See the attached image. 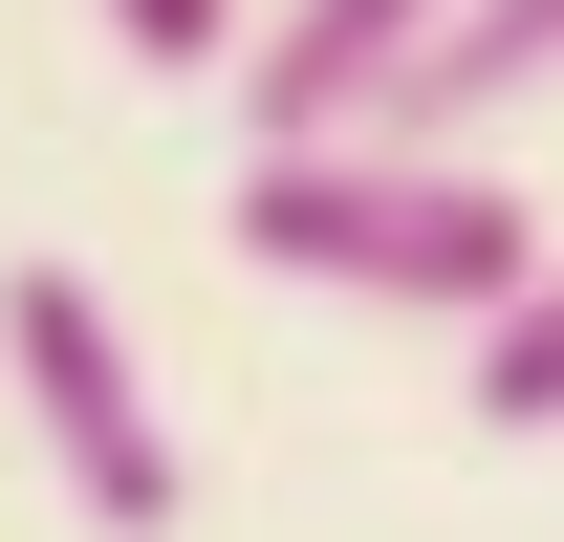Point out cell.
<instances>
[{"label": "cell", "mask_w": 564, "mask_h": 542, "mask_svg": "<svg viewBox=\"0 0 564 542\" xmlns=\"http://www.w3.org/2000/svg\"><path fill=\"white\" fill-rule=\"evenodd\" d=\"M217 239L261 282H326V304H391V326H456V347L543 282V217L499 196V152H239Z\"/></svg>", "instance_id": "6da1fadb"}, {"label": "cell", "mask_w": 564, "mask_h": 542, "mask_svg": "<svg viewBox=\"0 0 564 542\" xmlns=\"http://www.w3.org/2000/svg\"><path fill=\"white\" fill-rule=\"evenodd\" d=\"M0 369H22V434H44V477H66L87 542H174L196 521V456H174V412H152V369H131V326H109L87 261L0 282Z\"/></svg>", "instance_id": "7a4b0ae2"}, {"label": "cell", "mask_w": 564, "mask_h": 542, "mask_svg": "<svg viewBox=\"0 0 564 542\" xmlns=\"http://www.w3.org/2000/svg\"><path fill=\"white\" fill-rule=\"evenodd\" d=\"M456 22V0H282V22H239V152H348L391 87H413V44Z\"/></svg>", "instance_id": "3957f363"}, {"label": "cell", "mask_w": 564, "mask_h": 542, "mask_svg": "<svg viewBox=\"0 0 564 542\" xmlns=\"http://www.w3.org/2000/svg\"><path fill=\"white\" fill-rule=\"evenodd\" d=\"M543 87H564V0H456V22L413 44V87H391L348 152H499Z\"/></svg>", "instance_id": "277c9868"}, {"label": "cell", "mask_w": 564, "mask_h": 542, "mask_svg": "<svg viewBox=\"0 0 564 542\" xmlns=\"http://www.w3.org/2000/svg\"><path fill=\"white\" fill-rule=\"evenodd\" d=\"M456 369H478V391H456L478 434H564V239H543V282H521V304H499Z\"/></svg>", "instance_id": "5b68a950"}, {"label": "cell", "mask_w": 564, "mask_h": 542, "mask_svg": "<svg viewBox=\"0 0 564 542\" xmlns=\"http://www.w3.org/2000/svg\"><path fill=\"white\" fill-rule=\"evenodd\" d=\"M109 22V66H152V87H217L239 66V0H87Z\"/></svg>", "instance_id": "8992f818"}]
</instances>
